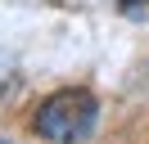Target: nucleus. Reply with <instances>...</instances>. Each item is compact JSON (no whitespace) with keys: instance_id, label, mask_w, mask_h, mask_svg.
Listing matches in <instances>:
<instances>
[{"instance_id":"nucleus-3","label":"nucleus","mask_w":149,"mask_h":144,"mask_svg":"<svg viewBox=\"0 0 149 144\" xmlns=\"http://www.w3.org/2000/svg\"><path fill=\"white\" fill-rule=\"evenodd\" d=\"M0 144H9V140H0Z\"/></svg>"},{"instance_id":"nucleus-1","label":"nucleus","mask_w":149,"mask_h":144,"mask_svg":"<svg viewBox=\"0 0 149 144\" xmlns=\"http://www.w3.org/2000/svg\"><path fill=\"white\" fill-rule=\"evenodd\" d=\"M95 122H100V99H95L91 90H81V86L54 90V95L36 108V117H32L36 135L50 140V144H81L86 135L95 131Z\"/></svg>"},{"instance_id":"nucleus-2","label":"nucleus","mask_w":149,"mask_h":144,"mask_svg":"<svg viewBox=\"0 0 149 144\" xmlns=\"http://www.w3.org/2000/svg\"><path fill=\"white\" fill-rule=\"evenodd\" d=\"M122 5H127V9H131V5H140V0H122Z\"/></svg>"}]
</instances>
